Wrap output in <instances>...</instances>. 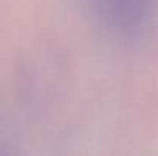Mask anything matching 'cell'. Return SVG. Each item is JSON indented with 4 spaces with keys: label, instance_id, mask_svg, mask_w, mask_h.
Returning <instances> with one entry per match:
<instances>
[{
    "label": "cell",
    "instance_id": "1",
    "mask_svg": "<svg viewBox=\"0 0 158 156\" xmlns=\"http://www.w3.org/2000/svg\"><path fill=\"white\" fill-rule=\"evenodd\" d=\"M94 20L121 40L140 37L151 23L154 0H86Z\"/></svg>",
    "mask_w": 158,
    "mask_h": 156
}]
</instances>
